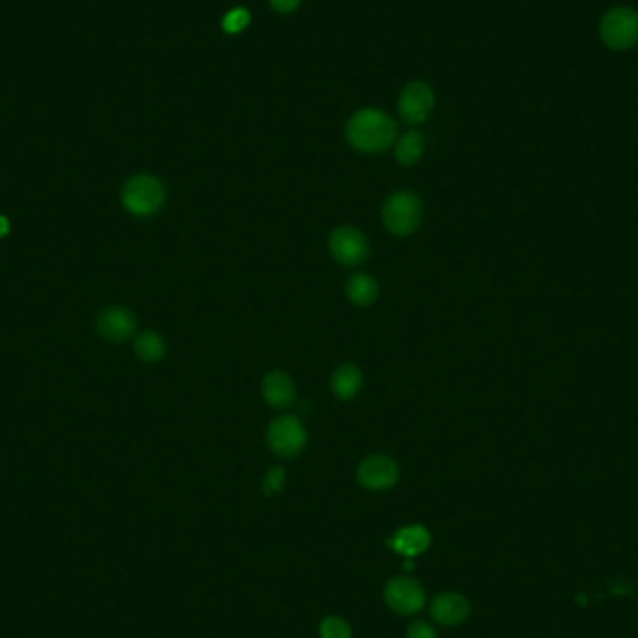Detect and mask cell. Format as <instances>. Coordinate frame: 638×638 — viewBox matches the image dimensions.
I'll use <instances>...</instances> for the list:
<instances>
[{
	"label": "cell",
	"instance_id": "1",
	"mask_svg": "<svg viewBox=\"0 0 638 638\" xmlns=\"http://www.w3.org/2000/svg\"><path fill=\"white\" fill-rule=\"evenodd\" d=\"M345 137L355 150L378 153L394 142L396 125L385 113L378 109H364L350 120Z\"/></svg>",
	"mask_w": 638,
	"mask_h": 638
},
{
	"label": "cell",
	"instance_id": "2",
	"mask_svg": "<svg viewBox=\"0 0 638 638\" xmlns=\"http://www.w3.org/2000/svg\"><path fill=\"white\" fill-rule=\"evenodd\" d=\"M163 183L153 176H135L131 178L122 191V202L125 209L137 217H150L161 209L165 204Z\"/></svg>",
	"mask_w": 638,
	"mask_h": 638
},
{
	"label": "cell",
	"instance_id": "3",
	"mask_svg": "<svg viewBox=\"0 0 638 638\" xmlns=\"http://www.w3.org/2000/svg\"><path fill=\"white\" fill-rule=\"evenodd\" d=\"M383 223L394 235H411L422 223V202L411 191L390 195L383 205Z\"/></svg>",
	"mask_w": 638,
	"mask_h": 638
},
{
	"label": "cell",
	"instance_id": "4",
	"mask_svg": "<svg viewBox=\"0 0 638 638\" xmlns=\"http://www.w3.org/2000/svg\"><path fill=\"white\" fill-rule=\"evenodd\" d=\"M601 38L606 47L625 50L638 41V14L631 8H615L601 21Z\"/></svg>",
	"mask_w": 638,
	"mask_h": 638
},
{
	"label": "cell",
	"instance_id": "5",
	"mask_svg": "<svg viewBox=\"0 0 638 638\" xmlns=\"http://www.w3.org/2000/svg\"><path fill=\"white\" fill-rule=\"evenodd\" d=\"M268 442L275 454L282 458H296L306 444L305 425L294 415L278 416L269 425Z\"/></svg>",
	"mask_w": 638,
	"mask_h": 638
},
{
	"label": "cell",
	"instance_id": "6",
	"mask_svg": "<svg viewBox=\"0 0 638 638\" xmlns=\"http://www.w3.org/2000/svg\"><path fill=\"white\" fill-rule=\"evenodd\" d=\"M329 251L333 258L345 265V268H357L364 263L369 252L368 239L355 226H340L333 230L329 237Z\"/></svg>",
	"mask_w": 638,
	"mask_h": 638
},
{
	"label": "cell",
	"instance_id": "7",
	"mask_svg": "<svg viewBox=\"0 0 638 638\" xmlns=\"http://www.w3.org/2000/svg\"><path fill=\"white\" fill-rule=\"evenodd\" d=\"M397 478H400V469H397V463L385 454L368 456L357 467L359 484L366 489H371V491L390 489L392 486H396Z\"/></svg>",
	"mask_w": 638,
	"mask_h": 638
},
{
	"label": "cell",
	"instance_id": "8",
	"mask_svg": "<svg viewBox=\"0 0 638 638\" xmlns=\"http://www.w3.org/2000/svg\"><path fill=\"white\" fill-rule=\"evenodd\" d=\"M385 599L397 615H415L424 606V590L416 580L397 577L387 584Z\"/></svg>",
	"mask_w": 638,
	"mask_h": 638
},
{
	"label": "cell",
	"instance_id": "9",
	"mask_svg": "<svg viewBox=\"0 0 638 638\" xmlns=\"http://www.w3.org/2000/svg\"><path fill=\"white\" fill-rule=\"evenodd\" d=\"M99 334L111 342H125L137 331V319L127 308H106L97 317Z\"/></svg>",
	"mask_w": 638,
	"mask_h": 638
},
{
	"label": "cell",
	"instance_id": "10",
	"mask_svg": "<svg viewBox=\"0 0 638 638\" xmlns=\"http://www.w3.org/2000/svg\"><path fill=\"white\" fill-rule=\"evenodd\" d=\"M433 109V92L424 83H411L404 88L400 97V113L406 122L420 123Z\"/></svg>",
	"mask_w": 638,
	"mask_h": 638
},
{
	"label": "cell",
	"instance_id": "11",
	"mask_svg": "<svg viewBox=\"0 0 638 638\" xmlns=\"http://www.w3.org/2000/svg\"><path fill=\"white\" fill-rule=\"evenodd\" d=\"M261 394L271 407L287 409L296 402V385L284 371L275 369L263 378Z\"/></svg>",
	"mask_w": 638,
	"mask_h": 638
},
{
	"label": "cell",
	"instance_id": "12",
	"mask_svg": "<svg viewBox=\"0 0 638 638\" xmlns=\"http://www.w3.org/2000/svg\"><path fill=\"white\" fill-rule=\"evenodd\" d=\"M470 615V605L461 594L446 592L433 599L432 616L441 625H458Z\"/></svg>",
	"mask_w": 638,
	"mask_h": 638
},
{
	"label": "cell",
	"instance_id": "13",
	"mask_svg": "<svg viewBox=\"0 0 638 638\" xmlns=\"http://www.w3.org/2000/svg\"><path fill=\"white\" fill-rule=\"evenodd\" d=\"M430 532L425 530L420 524H413V526H404L396 532L392 538L387 540V545L396 551L397 554L404 556H416L420 552H424L425 549L430 547Z\"/></svg>",
	"mask_w": 638,
	"mask_h": 638
},
{
	"label": "cell",
	"instance_id": "14",
	"mask_svg": "<svg viewBox=\"0 0 638 638\" xmlns=\"http://www.w3.org/2000/svg\"><path fill=\"white\" fill-rule=\"evenodd\" d=\"M362 383V371L355 364H340L331 378L333 394L340 397V400H351V397H355L360 392Z\"/></svg>",
	"mask_w": 638,
	"mask_h": 638
},
{
	"label": "cell",
	"instance_id": "15",
	"mask_svg": "<svg viewBox=\"0 0 638 638\" xmlns=\"http://www.w3.org/2000/svg\"><path fill=\"white\" fill-rule=\"evenodd\" d=\"M345 296L355 306H369L379 296V284L374 277L357 273L345 282Z\"/></svg>",
	"mask_w": 638,
	"mask_h": 638
},
{
	"label": "cell",
	"instance_id": "16",
	"mask_svg": "<svg viewBox=\"0 0 638 638\" xmlns=\"http://www.w3.org/2000/svg\"><path fill=\"white\" fill-rule=\"evenodd\" d=\"M135 353L144 362H159L167 353V342L161 334L146 331L135 338Z\"/></svg>",
	"mask_w": 638,
	"mask_h": 638
},
{
	"label": "cell",
	"instance_id": "17",
	"mask_svg": "<svg viewBox=\"0 0 638 638\" xmlns=\"http://www.w3.org/2000/svg\"><path fill=\"white\" fill-rule=\"evenodd\" d=\"M422 151H424V141L420 132L416 131H409L407 135H404L402 141L396 144V159L397 163L404 167H411L418 163Z\"/></svg>",
	"mask_w": 638,
	"mask_h": 638
},
{
	"label": "cell",
	"instance_id": "18",
	"mask_svg": "<svg viewBox=\"0 0 638 638\" xmlns=\"http://www.w3.org/2000/svg\"><path fill=\"white\" fill-rule=\"evenodd\" d=\"M319 633H322V638H351V627L338 616H329L324 620Z\"/></svg>",
	"mask_w": 638,
	"mask_h": 638
},
{
	"label": "cell",
	"instance_id": "19",
	"mask_svg": "<svg viewBox=\"0 0 638 638\" xmlns=\"http://www.w3.org/2000/svg\"><path fill=\"white\" fill-rule=\"evenodd\" d=\"M249 23H251L249 12L245 8H235V10L226 14V17L223 21V29L228 34H237V32L245 31L247 26H249Z\"/></svg>",
	"mask_w": 638,
	"mask_h": 638
},
{
	"label": "cell",
	"instance_id": "20",
	"mask_svg": "<svg viewBox=\"0 0 638 638\" xmlns=\"http://www.w3.org/2000/svg\"><path fill=\"white\" fill-rule=\"evenodd\" d=\"M284 484H286V470L282 467H273L263 480V493L268 497L277 495L284 489Z\"/></svg>",
	"mask_w": 638,
	"mask_h": 638
},
{
	"label": "cell",
	"instance_id": "21",
	"mask_svg": "<svg viewBox=\"0 0 638 638\" xmlns=\"http://www.w3.org/2000/svg\"><path fill=\"white\" fill-rule=\"evenodd\" d=\"M407 638H437V634L428 624L415 622L407 631Z\"/></svg>",
	"mask_w": 638,
	"mask_h": 638
},
{
	"label": "cell",
	"instance_id": "22",
	"mask_svg": "<svg viewBox=\"0 0 638 638\" xmlns=\"http://www.w3.org/2000/svg\"><path fill=\"white\" fill-rule=\"evenodd\" d=\"M299 5H301V0H271V6L280 14L294 12Z\"/></svg>",
	"mask_w": 638,
	"mask_h": 638
},
{
	"label": "cell",
	"instance_id": "23",
	"mask_svg": "<svg viewBox=\"0 0 638 638\" xmlns=\"http://www.w3.org/2000/svg\"><path fill=\"white\" fill-rule=\"evenodd\" d=\"M10 233V221L0 215V237H6Z\"/></svg>",
	"mask_w": 638,
	"mask_h": 638
}]
</instances>
